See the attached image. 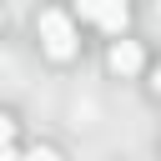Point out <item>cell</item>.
I'll return each mask as SVG.
<instances>
[{
  "instance_id": "6da1fadb",
  "label": "cell",
  "mask_w": 161,
  "mask_h": 161,
  "mask_svg": "<svg viewBox=\"0 0 161 161\" xmlns=\"http://www.w3.org/2000/svg\"><path fill=\"white\" fill-rule=\"evenodd\" d=\"M40 45H45V55L70 60V55H75V25H70V15L45 10V15H40Z\"/></svg>"
},
{
  "instance_id": "7a4b0ae2",
  "label": "cell",
  "mask_w": 161,
  "mask_h": 161,
  "mask_svg": "<svg viewBox=\"0 0 161 161\" xmlns=\"http://www.w3.org/2000/svg\"><path fill=\"white\" fill-rule=\"evenodd\" d=\"M75 15H80V20L106 25L111 35H121V30H126V20H131V10H126L121 0H80V5H75Z\"/></svg>"
},
{
  "instance_id": "3957f363",
  "label": "cell",
  "mask_w": 161,
  "mask_h": 161,
  "mask_svg": "<svg viewBox=\"0 0 161 161\" xmlns=\"http://www.w3.org/2000/svg\"><path fill=\"white\" fill-rule=\"evenodd\" d=\"M106 65H111L116 75H136V70H141V45H136V40H116V45L106 50Z\"/></svg>"
},
{
  "instance_id": "277c9868",
  "label": "cell",
  "mask_w": 161,
  "mask_h": 161,
  "mask_svg": "<svg viewBox=\"0 0 161 161\" xmlns=\"http://www.w3.org/2000/svg\"><path fill=\"white\" fill-rule=\"evenodd\" d=\"M20 161H55V151H50V146H35V151H25Z\"/></svg>"
},
{
  "instance_id": "5b68a950",
  "label": "cell",
  "mask_w": 161,
  "mask_h": 161,
  "mask_svg": "<svg viewBox=\"0 0 161 161\" xmlns=\"http://www.w3.org/2000/svg\"><path fill=\"white\" fill-rule=\"evenodd\" d=\"M151 86H156V96H161V70H156V80H151Z\"/></svg>"
}]
</instances>
